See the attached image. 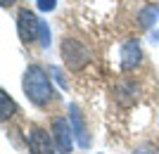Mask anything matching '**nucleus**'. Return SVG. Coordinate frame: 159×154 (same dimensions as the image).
I'll return each instance as SVG.
<instances>
[{"mask_svg":"<svg viewBox=\"0 0 159 154\" xmlns=\"http://www.w3.org/2000/svg\"><path fill=\"white\" fill-rule=\"evenodd\" d=\"M21 88H24V95L29 97V102H33L36 107H48L55 97L52 83H50V76L43 67L38 64H31L24 74L21 81Z\"/></svg>","mask_w":159,"mask_h":154,"instance_id":"nucleus-1","label":"nucleus"},{"mask_svg":"<svg viewBox=\"0 0 159 154\" xmlns=\"http://www.w3.org/2000/svg\"><path fill=\"white\" fill-rule=\"evenodd\" d=\"M62 59L71 71H81L90 62V50L76 38H64L62 40Z\"/></svg>","mask_w":159,"mask_h":154,"instance_id":"nucleus-2","label":"nucleus"},{"mask_svg":"<svg viewBox=\"0 0 159 154\" xmlns=\"http://www.w3.org/2000/svg\"><path fill=\"white\" fill-rule=\"evenodd\" d=\"M43 21L31 12V10H19L17 14V31H19V38L24 43H33V40L43 36Z\"/></svg>","mask_w":159,"mask_h":154,"instance_id":"nucleus-3","label":"nucleus"},{"mask_svg":"<svg viewBox=\"0 0 159 154\" xmlns=\"http://www.w3.org/2000/svg\"><path fill=\"white\" fill-rule=\"evenodd\" d=\"M29 149L31 154H57L55 138L40 126H31L29 130Z\"/></svg>","mask_w":159,"mask_h":154,"instance_id":"nucleus-4","label":"nucleus"},{"mask_svg":"<svg viewBox=\"0 0 159 154\" xmlns=\"http://www.w3.org/2000/svg\"><path fill=\"white\" fill-rule=\"evenodd\" d=\"M140 83L133 78H121L114 86V100L119 102V107H133L140 100Z\"/></svg>","mask_w":159,"mask_h":154,"instance_id":"nucleus-5","label":"nucleus"},{"mask_svg":"<svg viewBox=\"0 0 159 154\" xmlns=\"http://www.w3.org/2000/svg\"><path fill=\"white\" fill-rule=\"evenodd\" d=\"M52 138H55V147L57 154H69L74 147V135H71V126L66 123V119L57 116L52 121Z\"/></svg>","mask_w":159,"mask_h":154,"instance_id":"nucleus-6","label":"nucleus"},{"mask_svg":"<svg viewBox=\"0 0 159 154\" xmlns=\"http://www.w3.org/2000/svg\"><path fill=\"white\" fill-rule=\"evenodd\" d=\"M143 64V50H140L138 40H128L121 47V69L124 71H133Z\"/></svg>","mask_w":159,"mask_h":154,"instance_id":"nucleus-7","label":"nucleus"},{"mask_svg":"<svg viewBox=\"0 0 159 154\" xmlns=\"http://www.w3.org/2000/svg\"><path fill=\"white\" fill-rule=\"evenodd\" d=\"M157 19H159V5H145L143 10H140V14H138V24L143 29L154 26Z\"/></svg>","mask_w":159,"mask_h":154,"instance_id":"nucleus-8","label":"nucleus"},{"mask_svg":"<svg viewBox=\"0 0 159 154\" xmlns=\"http://www.w3.org/2000/svg\"><path fill=\"white\" fill-rule=\"evenodd\" d=\"M0 104H2V121L7 123V121L12 119L14 114H17V104L12 102V97H10V95H7L5 90L0 93Z\"/></svg>","mask_w":159,"mask_h":154,"instance_id":"nucleus-9","label":"nucleus"},{"mask_svg":"<svg viewBox=\"0 0 159 154\" xmlns=\"http://www.w3.org/2000/svg\"><path fill=\"white\" fill-rule=\"evenodd\" d=\"M71 116H74V123H76V130H79V138H81V142H83V145H86L88 142V138H86V133H83V123H81V114H79V107H76V104H74L71 107Z\"/></svg>","mask_w":159,"mask_h":154,"instance_id":"nucleus-10","label":"nucleus"},{"mask_svg":"<svg viewBox=\"0 0 159 154\" xmlns=\"http://www.w3.org/2000/svg\"><path fill=\"white\" fill-rule=\"evenodd\" d=\"M133 154H159V147L154 145V142H143Z\"/></svg>","mask_w":159,"mask_h":154,"instance_id":"nucleus-11","label":"nucleus"},{"mask_svg":"<svg viewBox=\"0 0 159 154\" xmlns=\"http://www.w3.org/2000/svg\"><path fill=\"white\" fill-rule=\"evenodd\" d=\"M55 0H38V7L43 10V12H50V10H55Z\"/></svg>","mask_w":159,"mask_h":154,"instance_id":"nucleus-12","label":"nucleus"},{"mask_svg":"<svg viewBox=\"0 0 159 154\" xmlns=\"http://www.w3.org/2000/svg\"><path fill=\"white\" fill-rule=\"evenodd\" d=\"M2 2V7H10V5H14V0H0Z\"/></svg>","mask_w":159,"mask_h":154,"instance_id":"nucleus-13","label":"nucleus"}]
</instances>
